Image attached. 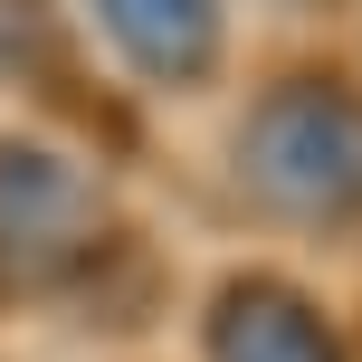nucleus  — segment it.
<instances>
[{
	"instance_id": "f257e3e1",
	"label": "nucleus",
	"mask_w": 362,
	"mask_h": 362,
	"mask_svg": "<svg viewBox=\"0 0 362 362\" xmlns=\"http://www.w3.org/2000/svg\"><path fill=\"white\" fill-rule=\"evenodd\" d=\"M257 181L296 210H362V115L334 95H296L257 124Z\"/></svg>"
},
{
	"instance_id": "f03ea898",
	"label": "nucleus",
	"mask_w": 362,
	"mask_h": 362,
	"mask_svg": "<svg viewBox=\"0 0 362 362\" xmlns=\"http://www.w3.org/2000/svg\"><path fill=\"white\" fill-rule=\"evenodd\" d=\"M105 10L124 29V48H144V67H163V76H191L200 48L219 38L210 0H105Z\"/></svg>"
}]
</instances>
